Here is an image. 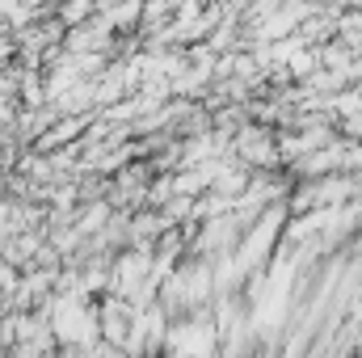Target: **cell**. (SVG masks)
I'll return each mask as SVG.
<instances>
[{
    "label": "cell",
    "instance_id": "cell-1",
    "mask_svg": "<svg viewBox=\"0 0 362 358\" xmlns=\"http://www.w3.org/2000/svg\"><path fill=\"white\" fill-rule=\"evenodd\" d=\"M51 333H55L64 346H85V350L97 342V316L89 312L85 295L55 299V308H51Z\"/></svg>",
    "mask_w": 362,
    "mask_h": 358
},
{
    "label": "cell",
    "instance_id": "cell-2",
    "mask_svg": "<svg viewBox=\"0 0 362 358\" xmlns=\"http://www.w3.org/2000/svg\"><path fill=\"white\" fill-rule=\"evenodd\" d=\"M89 13H93V4H68L64 8V21H85Z\"/></svg>",
    "mask_w": 362,
    "mask_h": 358
},
{
    "label": "cell",
    "instance_id": "cell-3",
    "mask_svg": "<svg viewBox=\"0 0 362 358\" xmlns=\"http://www.w3.org/2000/svg\"><path fill=\"white\" fill-rule=\"evenodd\" d=\"M13 282H17V274H13L8 266H0V287H13Z\"/></svg>",
    "mask_w": 362,
    "mask_h": 358
}]
</instances>
